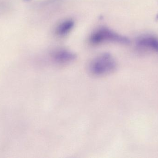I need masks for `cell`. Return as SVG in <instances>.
<instances>
[{
    "label": "cell",
    "mask_w": 158,
    "mask_h": 158,
    "mask_svg": "<svg viewBox=\"0 0 158 158\" xmlns=\"http://www.w3.org/2000/svg\"><path fill=\"white\" fill-rule=\"evenodd\" d=\"M117 68V63L109 53H103L94 58L89 64V72L96 77L105 76L112 73Z\"/></svg>",
    "instance_id": "6da1fadb"
},
{
    "label": "cell",
    "mask_w": 158,
    "mask_h": 158,
    "mask_svg": "<svg viewBox=\"0 0 158 158\" xmlns=\"http://www.w3.org/2000/svg\"><path fill=\"white\" fill-rule=\"evenodd\" d=\"M89 42L91 45H98L106 42L127 44L130 42L127 37L110 29L106 27H101L94 31L90 35Z\"/></svg>",
    "instance_id": "7a4b0ae2"
},
{
    "label": "cell",
    "mask_w": 158,
    "mask_h": 158,
    "mask_svg": "<svg viewBox=\"0 0 158 158\" xmlns=\"http://www.w3.org/2000/svg\"><path fill=\"white\" fill-rule=\"evenodd\" d=\"M52 59L56 64L60 65L69 64L77 58L76 54L66 49H58L54 51L51 54Z\"/></svg>",
    "instance_id": "3957f363"
},
{
    "label": "cell",
    "mask_w": 158,
    "mask_h": 158,
    "mask_svg": "<svg viewBox=\"0 0 158 158\" xmlns=\"http://www.w3.org/2000/svg\"><path fill=\"white\" fill-rule=\"evenodd\" d=\"M136 44L139 47L150 49L158 53V37L152 35H144L138 38Z\"/></svg>",
    "instance_id": "277c9868"
},
{
    "label": "cell",
    "mask_w": 158,
    "mask_h": 158,
    "mask_svg": "<svg viewBox=\"0 0 158 158\" xmlns=\"http://www.w3.org/2000/svg\"><path fill=\"white\" fill-rule=\"evenodd\" d=\"M74 26L75 22L73 19H65L60 22L56 28L55 34L58 37H64L72 30Z\"/></svg>",
    "instance_id": "5b68a950"
},
{
    "label": "cell",
    "mask_w": 158,
    "mask_h": 158,
    "mask_svg": "<svg viewBox=\"0 0 158 158\" xmlns=\"http://www.w3.org/2000/svg\"><path fill=\"white\" fill-rule=\"evenodd\" d=\"M14 0H0V15L9 12L12 8Z\"/></svg>",
    "instance_id": "8992f818"
}]
</instances>
